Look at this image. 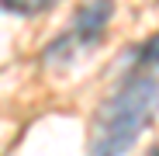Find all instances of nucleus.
<instances>
[{
    "instance_id": "f257e3e1",
    "label": "nucleus",
    "mask_w": 159,
    "mask_h": 156,
    "mask_svg": "<svg viewBox=\"0 0 159 156\" xmlns=\"http://www.w3.org/2000/svg\"><path fill=\"white\" fill-rule=\"evenodd\" d=\"M159 111V73H135L93 111L90 156H125Z\"/></svg>"
},
{
    "instance_id": "f03ea898",
    "label": "nucleus",
    "mask_w": 159,
    "mask_h": 156,
    "mask_svg": "<svg viewBox=\"0 0 159 156\" xmlns=\"http://www.w3.org/2000/svg\"><path fill=\"white\" fill-rule=\"evenodd\" d=\"M114 14V0H83L76 11V21H73V28L66 31L73 38L76 49H90L100 42L104 28H107V21Z\"/></svg>"
},
{
    "instance_id": "7ed1b4c3",
    "label": "nucleus",
    "mask_w": 159,
    "mask_h": 156,
    "mask_svg": "<svg viewBox=\"0 0 159 156\" xmlns=\"http://www.w3.org/2000/svg\"><path fill=\"white\" fill-rule=\"evenodd\" d=\"M76 52V45H73V38L69 35H59L56 42H52L45 52H42V63H66L69 56Z\"/></svg>"
},
{
    "instance_id": "20e7f679",
    "label": "nucleus",
    "mask_w": 159,
    "mask_h": 156,
    "mask_svg": "<svg viewBox=\"0 0 159 156\" xmlns=\"http://www.w3.org/2000/svg\"><path fill=\"white\" fill-rule=\"evenodd\" d=\"M0 7L11 14H42L52 7V0H0Z\"/></svg>"
},
{
    "instance_id": "39448f33",
    "label": "nucleus",
    "mask_w": 159,
    "mask_h": 156,
    "mask_svg": "<svg viewBox=\"0 0 159 156\" xmlns=\"http://www.w3.org/2000/svg\"><path fill=\"white\" fill-rule=\"evenodd\" d=\"M135 66H142V69H152V66H159V35H152L149 42H142L139 45V52H135Z\"/></svg>"
},
{
    "instance_id": "423d86ee",
    "label": "nucleus",
    "mask_w": 159,
    "mask_h": 156,
    "mask_svg": "<svg viewBox=\"0 0 159 156\" xmlns=\"http://www.w3.org/2000/svg\"><path fill=\"white\" fill-rule=\"evenodd\" d=\"M156 156H159V153H156Z\"/></svg>"
}]
</instances>
